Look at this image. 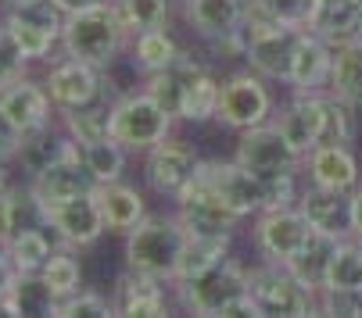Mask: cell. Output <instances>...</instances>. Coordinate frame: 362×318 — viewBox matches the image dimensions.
<instances>
[{
    "label": "cell",
    "mask_w": 362,
    "mask_h": 318,
    "mask_svg": "<svg viewBox=\"0 0 362 318\" xmlns=\"http://www.w3.org/2000/svg\"><path fill=\"white\" fill-rule=\"evenodd\" d=\"M47 93L54 100L58 111H76V108H86V104L100 100L105 93V79H100V68L90 65V61H79V58H62L54 68L47 72Z\"/></svg>",
    "instance_id": "obj_16"
},
{
    "label": "cell",
    "mask_w": 362,
    "mask_h": 318,
    "mask_svg": "<svg viewBox=\"0 0 362 318\" xmlns=\"http://www.w3.org/2000/svg\"><path fill=\"white\" fill-rule=\"evenodd\" d=\"M122 25L129 36L151 32V29H169V0H112Z\"/></svg>",
    "instance_id": "obj_36"
},
{
    "label": "cell",
    "mask_w": 362,
    "mask_h": 318,
    "mask_svg": "<svg viewBox=\"0 0 362 318\" xmlns=\"http://www.w3.org/2000/svg\"><path fill=\"white\" fill-rule=\"evenodd\" d=\"M40 211H43V226H50L54 236L69 247H90L108 233L105 211H100V204H97V190L69 197L62 204H47Z\"/></svg>",
    "instance_id": "obj_12"
},
{
    "label": "cell",
    "mask_w": 362,
    "mask_h": 318,
    "mask_svg": "<svg viewBox=\"0 0 362 318\" xmlns=\"http://www.w3.org/2000/svg\"><path fill=\"white\" fill-rule=\"evenodd\" d=\"M351 236L362 240V183H358V190L351 193Z\"/></svg>",
    "instance_id": "obj_47"
},
{
    "label": "cell",
    "mask_w": 362,
    "mask_h": 318,
    "mask_svg": "<svg viewBox=\"0 0 362 318\" xmlns=\"http://www.w3.org/2000/svg\"><path fill=\"white\" fill-rule=\"evenodd\" d=\"M173 115L154 100L147 90L144 93H122L112 100V140H119L129 154L158 147L173 133Z\"/></svg>",
    "instance_id": "obj_7"
},
{
    "label": "cell",
    "mask_w": 362,
    "mask_h": 318,
    "mask_svg": "<svg viewBox=\"0 0 362 318\" xmlns=\"http://www.w3.org/2000/svg\"><path fill=\"white\" fill-rule=\"evenodd\" d=\"M316 233V226L305 219V211L298 204L291 207H266L255 222V247L266 261L287 264Z\"/></svg>",
    "instance_id": "obj_10"
},
{
    "label": "cell",
    "mask_w": 362,
    "mask_h": 318,
    "mask_svg": "<svg viewBox=\"0 0 362 318\" xmlns=\"http://www.w3.org/2000/svg\"><path fill=\"white\" fill-rule=\"evenodd\" d=\"M247 276H251V269H244V264L233 261V257H223L209 272H201L194 279H183V283H173V286H176L180 304L190 314H209V318L223 314L226 318V311L240 297H247Z\"/></svg>",
    "instance_id": "obj_5"
},
{
    "label": "cell",
    "mask_w": 362,
    "mask_h": 318,
    "mask_svg": "<svg viewBox=\"0 0 362 318\" xmlns=\"http://www.w3.org/2000/svg\"><path fill=\"white\" fill-rule=\"evenodd\" d=\"M8 190V172H4V165H0V193Z\"/></svg>",
    "instance_id": "obj_50"
},
{
    "label": "cell",
    "mask_w": 362,
    "mask_h": 318,
    "mask_svg": "<svg viewBox=\"0 0 362 318\" xmlns=\"http://www.w3.org/2000/svg\"><path fill=\"white\" fill-rule=\"evenodd\" d=\"M341 240L344 236H334V233L316 229L313 236H308V243L287 261V269L294 272V279L320 293L327 286V279H330V264H334V254H337Z\"/></svg>",
    "instance_id": "obj_23"
},
{
    "label": "cell",
    "mask_w": 362,
    "mask_h": 318,
    "mask_svg": "<svg viewBox=\"0 0 362 318\" xmlns=\"http://www.w3.org/2000/svg\"><path fill=\"white\" fill-rule=\"evenodd\" d=\"M301 32H305L301 25H280L269 15H262L258 8H251V0H247V18H244L247 50H244V61L251 65V72H258L262 79L287 82Z\"/></svg>",
    "instance_id": "obj_4"
},
{
    "label": "cell",
    "mask_w": 362,
    "mask_h": 318,
    "mask_svg": "<svg viewBox=\"0 0 362 318\" xmlns=\"http://www.w3.org/2000/svg\"><path fill=\"white\" fill-rule=\"evenodd\" d=\"M58 293L40 272H18L15 286L4 297V314H54Z\"/></svg>",
    "instance_id": "obj_28"
},
{
    "label": "cell",
    "mask_w": 362,
    "mask_h": 318,
    "mask_svg": "<svg viewBox=\"0 0 362 318\" xmlns=\"http://www.w3.org/2000/svg\"><path fill=\"white\" fill-rule=\"evenodd\" d=\"M22 136H25V133H22L4 111H0V165H8V161H15V157H18Z\"/></svg>",
    "instance_id": "obj_45"
},
{
    "label": "cell",
    "mask_w": 362,
    "mask_h": 318,
    "mask_svg": "<svg viewBox=\"0 0 362 318\" xmlns=\"http://www.w3.org/2000/svg\"><path fill=\"white\" fill-rule=\"evenodd\" d=\"M72 147H76L72 136H58L50 126H43V129H33V133L22 136L18 161H22V169H25L29 176H36V172L50 169L54 161H62V157H65Z\"/></svg>",
    "instance_id": "obj_30"
},
{
    "label": "cell",
    "mask_w": 362,
    "mask_h": 318,
    "mask_svg": "<svg viewBox=\"0 0 362 318\" xmlns=\"http://www.w3.org/2000/svg\"><path fill=\"white\" fill-rule=\"evenodd\" d=\"M90 190H97V179L86 169V157H83V147L79 143L62 157V161H54L50 169H43L36 176H29V193L36 197L40 207L62 204V200L79 197V193H90Z\"/></svg>",
    "instance_id": "obj_14"
},
{
    "label": "cell",
    "mask_w": 362,
    "mask_h": 318,
    "mask_svg": "<svg viewBox=\"0 0 362 318\" xmlns=\"http://www.w3.org/2000/svg\"><path fill=\"white\" fill-rule=\"evenodd\" d=\"M244 18H247V0H187L190 29L209 43H226L240 36Z\"/></svg>",
    "instance_id": "obj_19"
},
{
    "label": "cell",
    "mask_w": 362,
    "mask_h": 318,
    "mask_svg": "<svg viewBox=\"0 0 362 318\" xmlns=\"http://www.w3.org/2000/svg\"><path fill=\"white\" fill-rule=\"evenodd\" d=\"M180 58V43L173 39L169 29H151V32H140L133 36V61L140 72H162L169 68L173 61Z\"/></svg>",
    "instance_id": "obj_33"
},
{
    "label": "cell",
    "mask_w": 362,
    "mask_h": 318,
    "mask_svg": "<svg viewBox=\"0 0 362 318\" xmlns=\"http://www.w3.org/2000/svg\"><path fill=\"white\" fill-rule=\"evenodd\" d=\"M126 154H129V150H126L119 140H112V136L97 140V143H90V147H83L86 169H90V176L97 179V186L119 183V179H122V172H126Z\"/></svg>",
    "instance_id": "obj_35"
},
{
    "label": "cell",
    "mask_w": 362,
    "mask_h": 318,
    "mask_svg": "<svg viewBox=\"0 0 362 318\" xmlns=\"http://www.w3.org/2000/svg\"><path fill=\"white\" fill-rule=\"evenodd\" d=\"M4 8H22V4H33V0H0Z\"/></svg>",
    "instance_id": "obj_49"
},
{
    "label": "cell",
    "mask_w": 362,
    "mask_h": 318,
    "mask_svg": "<svg viewBox=\"0 0 362 318\" xmlns=\"http://www.w3.org/2000/svg\"><path fill=\"white\" fill-rule=\"evenodd\" d=\"M201 172V157L187 140H162L158 147L147 150V161H144V183L158 193V197H173Z\"/></svg>",
    "instance_id": "obj_13"
},
{
    "label": "cell",
    "mask_w": 362,
    "mask_h": 318,
    "mask_svg": "<svg viewBox=\"0 0 362 318\" xmlns=\"http://www.w3.org/2000/svg\"><path fill=\"white\" fill-rule=\"evenodd\" d=\"M40 276L50 283V290L58 293V300L83 290V264H79V257L72 250H54V254H50V261L43 264Z\"/></svg>",
    "instance_id": "obj_39"
},
{
    "label": "cell",
    "mask_w": 362,
    "mask_h": 318,
    "mask_svg": "<svg viewBox=\"0 0 362 318\" xmlns=\"http://www.w3.org/2000/svg\"><path fill=\"white\" fill-rule=\"evenodd\" d=\"M298 207L316 229L334 236H351V193H337L313 183L298 193Z\"/></svg>",
    "instance_id": "obj_22"
},
{
    "label": "cell",
    "mask_w": 362,
    "mask_h": 318,
    "mask_svg": "<svg viewBox=\"0 0 362 318\" xmlns=\"http://www.w3.org/2000/svg\"><path fill=\"white\" fill-rule=\"evenodd\" d=\"M305 165H308V183L337 193H355L362 183L358 157L351 154L348 143H320L316 150L305 154Z\"/></svg>",
    "instance_id": "obj_18"
},
{
    "label": "cell",
    "mask_w": 362,
    "mask_h": 318,
    "mask_svg": "<svg viewBox=\"0 0 362 318\" xmlns=\"http://www.w3.org/2000/svg\"><path fill=\"white\" fill-rule=\"evenodd\" d=\"M15 279H18L15 261H11L8 247H0V314H4V297H8V290L15 286Z\"/></svg>",
    "instance_id": "obj_46"
},
{
    "label": "cell",
    "mask_w": 362,
    "mask_h": 318,
    "mask_svg": "<svg viewBox=\"0 0 362 318\" xmlns=\"http://www.w3.org/2000/svg\"><path fill=\"white\" fill-rule=\"evenodd\" d=\"M4 25H8V32L15 36V43L22 47V54H25L29 61L47 58L50 50H54V47L62 43V36H58V32H50V29H43V25H36V22L22 18L18 11H8Z\"/></svg>",
    "instance_id": "obj_37"
},
{
    "label": "cell",
    "mask_w": 362,
    "mask_h": 318,
    "mask_svg": "<svg viewBox=\"0 0 362 318\" xmlns=\"http://www.w3.org/2000/svg\"><path fill=\"white\" fill-rule=\"evenodd\" d=\"M0 111H4L22 133H33V129L50 126V115L58 108H54V100H50L43 82H33V79L22 75L11 86L0 90Z\"/></svg>",
    "instance_id": "obj_20"
},
{
    "label": "cell",
    "mask_w": 362,
    "mask_h": 318,
    "mask_svg": "<svg viewBox=\"0 0 362 318\" xmlns=\"http://www.w3.org/2000/svg\"><path fill=\"white\" fill-rule=\"evenodd\" d=\"M305 29H313L330 43L362 36V0H316Z\"/></svg>",
    "instance_id": "obj_24"
},
{
    "label": "cell",
    "mask_w": 362,
    "mask_h": 318,
    "mask_svg": "<svg viewBox=\"0 0 362 318\" xmlns=\"http://www.w3.org/2000/svg\"><path fill=\"white\" fill-rule=\"evenodd\" d=\"M273 115V97L266 90V79L258 72H237L223 82L219 93V122L244 133L251 126H262Z\"/></svg>",
    "instance_id": "obj_11"
},
{
    "label": "cell",
    "mask_w": 362,
    "mask_h": 318,
    "mask_svg": "<svg viewBox=\"0 0 362 318\" xmlns=\"http://www.w3.org/2000/svg\"><path fill=\"white\" fill-rule=\"evenodd\" d=\"M327 90L351 108H362V36L334 43V72Z\"/></svg>",
    "instance_id": "obj_26"
},
{
    "label": "cell",
    "mask_w": 362,
    "mask_h": 318,
    "mask_svg": "<svg viewBox=\"0 0 362 318\" xmlns=\"http://www.w3.org/2000/svg\"><path fill=\"white\" fill-rule=\"evenodd\" d=\"M276 126L291 140V147L305 157L320 143H351L355 122H351V104H344L334 93H294V100L280 111Z\"/></svg>",
    "instance_id": "obj_1"
},
{
    "label": "cell",
    "mask_w": 362,
    "mask_h": 318,
    "mask_svg": "<svg viewBox=\"0 0 362 318\" xmlns=\"http://www.w3.org/2000/svg\"><path fill=\"white\" fill-rule=\"evenodd\" d=\"M197 65H201V61H197L194 54H183V50H180V58H176L169 68L147 75V86H144V90L158 100L173 118H180V111H183V93H187V82H190V75H194Z\"/></svg>",
    "instance_id": "obj_27"
},
{
    "label": "cell",
    "mask_w": 362,
    "mask_h": 318,
    "mask_svg": "<svg viewBox=\"0 0 362 318\" xmlns=\"http://www.w3.org/2000/svg\"><path fill=\"white\" fill-rule=\"evenodd\" d=\"M316 0H251V8H258L262 15H269L280 25H308V15H313Z\"/></svg>",
    "instance_id": "obj_42"
},
{
    "label": "cell",
    "mask_w": 362,
    "mask_h": 318,
    "mask_svg": "<svg viewBox=\"0 0 362 318\" xmlns=\"http://www.w3.org/2000/svg\"><path fill=\"white\" fill-rule=\"evenodd\" d=\"M233 157L258 179H276L284 172H298V161H301V154L291 147V140L284 136V129L276 122L244 129Z\"/></svg>",
    "instance_id": "obj_9"
},
{
    "label": "cell",
    "mask_w": 362,
    "mask_h": 318,
    "mask_svg": "<svg viewBox=\"0 0 362 318\" xmlns=\"http://www.w3.org/2000/svg\"><path fill=\"white\" fill-rule=\"evenodd\" d=\"M126 39H129V29L122 25L115 4L76 11V15L65 18V29H62V50L65 54L79 58V61H90L97 68L112 65L122 54Z\"/></svg>",
    "instance_id": "obj_3"
},
{
    "label": "cell",
    "mask_w": 362,
    "mask_h": 318,
    "mask_svg": "<svg viewBox=\"0 0 362 318\" xmlns=\"http://www.w3.org/2000/svg\"><path fill=\"white\" fill-rule=\"evenodd\" d=\"M330 72H334V43L305 29L291 61L287 86L294 93H320L323 86H330Z\"/></svg>",
    "instance_id": "obj_17"
},
{
    "label": "cell",
    "mask_w": 362,
    "mask_h": 318,
    "mask_svg": "<svg viewBox=\"0 0 362 318\" xmlns=\"http://www.w3.org/2000/svg\"><path fill=\"white\" fill-rule=\"evenodd\" d=\"M176 215L197 236H230L237 229V222H240V215L216 193V186L209 183L204 172H197L176 193Z\"/></svg>",
    "instance_id": "obj_8"
},
{
    "label": "cell",
    "mask_w": 362,
    "mask_h": 318,
    "mask_svg": "<svg viewBox=\"0 0 362 318\" xmlns=\"http://www.w3.org/2000/svg\"><path fill=\"white\" fill-rule=\"evenodd\" d=\"M8 254H11L18 272H43V264L50 261L54 247H50V240H47V233L40 226H33V229H25L22 236H15L8 243Z\"/></svg>",
    "instance_id": "obj_38"
},
{
    "label": "cell",
    "mask_w": 362,
    "mask_h": 318,
    "mask_svg": "<svg viewBox=\"0 0 362 318\" xmlns=\"http://www.w3.org/2000/svg\"><path fill=\"white\" fill-rule=\"evenodd\" d=\"M201 172L209 176L216 193L237 211L240 219H251V215H262L266 211V179L247 172L237 157L233 161H201Z\"/></svg>",
    "instance_id": "obj_15"
},
{
    "label": "cell",
    "mask_w": 362,
    "mask_h": 318,
    "mask_svg": "<svg viewBox=\"0 0 362 318\" xmlns=\"http://www.w3.org/2000/svg\"><path fill=\"white\" fill-rule=\"evenodd\" d=\"M112 304H115V314H129V318H165L173 307H169V293H165V279H154V276H144V272H126L119 283H115V293H112Z\"/></svg>",
    "instance_id": "obj_21"
},
{
    "label": "cell",
    "mask_w": 362,
    "mask_h": 318,
    "mask_svg": "<svg viewBox=\"0 0 362 318\" xmlns=\"http://www.w3.org/2000/svg\"><path fill=\"white\" fill-rule=\"evenodd\" d=\"M36 222H43V211L36 204V197L25 190H4L0 193V247H8L15 236H22L25 229H33Z\"/></svg>",
    "instance_id": "obj_31"
},
{
    "label": "cell",
    "mask_w": 362,
    "mask_h": 318,
    "mask_svg": "<svg viewBox=\"0 0 362 318\" xmlns=\"http://www.w3.org/2000/svg\"><path fill=\"white\" fill-rule=\"evenodd\" d=\"M219 93H223V82L212 75L209 65H197L190 82H187V93H183V111H180V122H209L219 115Z\"/></svg>",
    "instance_id": "obj_29"
},
{
    "label": "cell",
    "mask_w": 362,
    "mask_h": 318,
    "mask_svg": "<svg viewBox=\"0 0 362 318\" xmlns=\"http://www.w3.org/2000/svg\"><path fill=\"white\" fill-rule=\"evenodd\" d=\"M54 4L65 11V15H76V11H86V8H100V4H112V0H54Z\"/></svg>",
    "instance_id": "obj_48"
},
{
    "label": "cell",
    "mask_w": 362,
    "mask_h": 318,
    "mask_svg": "<svg viewBox=\"0 0 362 318\" xmlns=\"http://www.w3.org/2000/svg\"><path fill=\"white\" fill-rule=\"evenodd\" d=\"M187 240L190 229L180 215H144V222L133 233H126V264L133 272L173 283Z\"/></svg>",
    "instance_id": "obj_2"
},
{
    "label": "cell",
    "mask_w": 362,
    "mask_h": 318,
    "mask_svg": "<svg viewBox=\"0 0 362 318\" xmlns=\"http://www.w3.org/2000/svg\"><path fill=\"white\" fill-rule=\"evenodd\" d=\"M65 115V129H69V136L79 143V147H90V143H97V140H105V136H112V104L105 100H93V104H86V108H76V111H62Z\"/></svg>",
    "instance_id": "obj_34"
},
{
    "label": "cell",
    "mask_w": 362,
    "mask_h": 318,
    "mask_svg": "<svg viewBox=\"0 0 362 318\" xmlns=\"http://www.w3.org/2000/svg\"><path fill=\"white\" fill-rule=\"evenodd\" d=\"M247 293H251V300L258 304L262 314H287V318L323 314L320 311V293L308 290L305 283H298L294 272L280 261H262L258 269H251Z\"/></svg>",
    "instance_id": "obj_6"
},
{
    "label": "cell",
    "mask_w": 362,
    "mask_h": 318,
    "mask_svg": "<svg viewBox=\"0 0 362 318\" xmlns=\"http://www.w3.org/2000/svg\"><path fill=\"white\" fill-rule=\"evenodd\" d=\"M79 314L105 318V314H115V304H112V297H105V293L79 290V293L62 297V300H58V307H54V318H79Z\"/></svg>",
    "instance_id": "obj_41"
},
{
    "label": "cell",
    "mask_w": 362,
    "mask_h": 318,
    "mask_svg": "<svg viewBox=\"0 0 362 318\" xmlns=\"http://www.w3.org/2000/svg\"><path fill=\"white\" fill-rule=\"evenodd\" d=\"M97 204L105 211V222H108V233H133L140 222H144V193L129 183H105L97 186Z\"/></svg>",
    "instance_id": "obj_25"
},
{
    "label": "cell",
    "mask_w": 362,
    "mask_h": 318,
    "mask_svg": "<svg viewBox=\"0 0 362 318\" xmlns=\"http://www.w3.org/2000/svg\"><path fill=\"white\" fill-rule=\"evenodd\" d=\"M327 286H362V240L358 236H344L341 240V247L334 254V264H330Z\"/></svg>",
    "instance_id": "obj_40"
},
{
    "label": "cell",
    "mask_w": 362,
    "mask_h": 318,
    "mask_svg": "<svg viewBox=\"0 0 362 318\" xmlns=\"http://www.w3.org/2000/svg\"><path fill=\"white\" fill-rule=\"evenodd\" d=\"M29 58L22 54V47L15 43V36L8 32V25H0V90L11 86L15 79L25 75Z\"/></svg>",
    "instance_id": "obj_44"
},
{
    "label": "cell",
    "mask_w": 362,
    "mask_h": 318,
    "mask_svg": "<svg viewBox=\"0 0 362 318\" xmlns=\"http://www.w3.org/2000/svg\"><path fill=\"white\" fill-rule=\"evenodd\" d=\"M320 311L362 318V286H327V290H320Z\"/></svg>",
    "instance_id": "obj_43"
},
{
    "label": "cell",
    "mask_w": 362,
    "mask_h": 318,
    "mask_svg": "<svg viewBox=\"0 0 362 318\" xmlns=\"http://www.w3.org/2000/svg\"><path fill=\"white\" fill-rule=\"evenodd\" d=\"M223 257H230V236H197L190 233L187 240V250L180 257V269H176V279L173 283H183V279H194L201 272H209L212 264H219ZM169 283V286H173Z\"/></svg>",
    "instance_id": "obj_32"
}]
</instances>
